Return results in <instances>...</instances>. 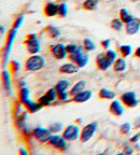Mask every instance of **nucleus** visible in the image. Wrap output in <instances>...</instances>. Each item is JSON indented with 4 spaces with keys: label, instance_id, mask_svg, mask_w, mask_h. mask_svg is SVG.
<instances>
[{
    "label": "nucleus",
    "instance_id": "nucleus-46",
    "mask_svg": "<svg viewBox=\"0 0 140 155\" xmlns=\"http://www.w3.org/2000/svg\"><path fill=\"white\" fill-rule=\"evenodd\" d=\"M135 56L137 58H140V46H138L137 48H136V51H135Z\"/></svg>",
    "mask_w": 140,
    "mask_h": 155
},
{
    "label": "nucleus",
    "instance_id": "nucleus-6",
    "mask_svg": "<svg viewBox=\"0 0 140 155\" xmlns=\"http://www.w3.org/2000/svg\"><path fill=\"white\" fill-rule=\"evenodd\" d=\"M81 129L77 124H70L63 130V137L67 141H75L80 138Z\"/></svg>",
    "mask_w": 140,
    "mask_h": 155
},
{
    "label": "nucleus",
    "instance_id": "nucleus-3",
    "mask_svg": "<svg viewBox=\"0 0 140 155\" xmlns=\"http://www.w3.org/2000/svg\"><path fill=\"white\" fill-rule=\"evenodd\" d=\"M67 142L68 141L64 138L63 135L59 136L58 134H52L51 137H50V139H48V144L51 145L52 148L57 149L58 151L64 152V151H66L68 148Z\"/></svg>",
    "mask_w": 140,
    "mask_h": 155
},
{
    "label": "nucleus",
    "instance_id": "nucleus-42",
    "mask_svg": "<svg viewBox=\"0 0 140 155\" xmlns=\"http://www.w3.org/2000/svg\"><path fill=\"white\" fill-rule=\"evenodd\" d=\"M100 43H102V46L105 48V50H108L109 46H110V43H111V41H110V39H106V40H102Z\"/></svg>",
    "mask_w": 140,
    "mask_h": 155
},
{
    "label": "nucleus",
    "instance_id": "nucleus-13",
    "mask_svg": "<svg viewBox=\"0 0 140 155\" xmlns=\"http://www.w3.org/2000/svg\"><path fill=\"white\" fill-rule=\"evenodd\" d=\"M2 84H3V88L5 91V94L8 96L12 95L13 88H12V83H11V75H10V72L7 69H3L2 70Z\"/></svg>",
    "mask_w": 140,
    "mask_h": 155
},
{
    "label": "nucleus",
    "instance_id": "nucleus-39",
    "mask_svg": "<svg viewBox=\"0 0 140 155\" xmlns=\"http://www.w3.org/2000/svg\"><path fill=\"white\" fill-rule=\"evenodd\" d=\"M69 96H70V94H69L68 91L58 93V100H59V101H68Z\"/></svg>",
    "mask_w": 140,
    "mask_h": 155
},
{
    "label": "nucleus",
    "instance_id": "nucleus-30",
    "mask_svg": "<svg viewBox=\"0 0 140 155\" xmlns=\"http://www.w3.org/2000/svg\"><path fill=\"white\" fill-rule=\"evenodd\" d=\"M120 18L123 21L124 24H126V23H128L129 21H132L134 17L129 14V12H128L126 9H121L120 10Z\"/></svg>",
    "mask_w": 140,
    "mask_h": 155
},
{
    "label": "nucleus",
    "instance_id": "nucleus-15",
    "mask_svg": "<svg viewBox=\"0 0 140 155\" xmlns=\"http://www.w3.org/2000/svg\"><path fill=\"white\" fill-rule=\"evenodd\" d=\"M79 66L77 64L70 61V63H66L59 67V72L64 73V74H73L79 71Z\"/></svg>",
    "mask_w": 140,
    "mask_h": 155
},
{
    "label": "nucleus",
    "instance_id": "nucleus-44",
    "mask_svg": "<svg viewBox=\"0 0 140 155\" xmlns=\"http://www.w3.org/2000/svg\"><path fill=\"white\" fill-rule=\"evenodd\" d=\"M133 125H134V127H135L136 129L140 128V116H138V117H136V119L134 120Z\"/></svg>",
    "mask_w": 140,
    "mask_h": 155
},
{
    "label": "nucleus",
    "instance_id": "nucleus-34",
    "mask_svg": "<svg viewBox=\"0 0 140 155\" xmlns=\"http://www.w3.org/2000/svg\"><path fill=\"white\" fill-rule=\"evenodd\" d=\"M88 52H86V53L84 54V55L82 56V58L80 59L79 61H78V64L77 65L79 66L80 68H83V67H85V66L87 65V63H88Z\"/></svg>",
    "mask_w": 140,
    "mask_h": 155
},
{
    "label": "nucleus",
    "instance_id": "nucleus-9",
    "mask_svg": "<svg viewBox=\"0 0 140 155\" xmlns=\"http://www.w3.org/2000/svg\"><path fill=\"white\" fill-rule=\"evenodd\" d=\"M50 51H51L52 55L56 59H59V61H63L66 57H68V53L66 51V45L64 43L52 44L51 48H50Z\"/></svg>",
    "mask_w": 140,
    "mask_h": 155
},
{
    "label": "nucleus",
    "instance_id": "nucleus-23",
    "mask_svg": "<svg viewBox=\"0 0 140 155\" xmlns=\"http://www.w3.org/2000/svg\"><path fill=\"white\" fill-rule=\"evenodd\" d=\"M98 7V1L97 0H85L82 3V8L85 11H95Z\"/></svg>",
    "mask_w": 140,
    "mask_h": 155
},
{
    "label": "nucleus",
    "instance_id": "nucleus-7",
    "mask_svg": "<svg viewBox=\"0 0 140 155\" xmlns=\"http://www.w3.org/2000/svg\"><path fill=\"white\" fill-rule=\"evenodd\" d=\"M16 32H17V29L16 28H11L10 29L9 34H8L7 37V41H5V50H3V61H7L8 58H9L10 55V52L12 50V45L14 43V40H15V37H16Z\"/></svg>",
    "mask_w": 140,
    "mask_h": 155
},
{
    "label": "nucleus",
    "instance_id": "nucleus-41",
    "mask_svg": "<svg viewBox=\"0 0 140 155\" xmlns=\"http://www.w3.org/2000/svg\"><path fill=\"white\" fill-rule=\"evenodd\" d=\"M23 22H24V15H19V16L15 19L14 24H13V28L18 29L19 27H21V25L23 24Z\"/></svg>",
    "mask_w": 140,
    "mask_h": 155
},
{
    "label": "nucleus",
    "instance_id": "nucleus-33",
    "mask_svg": "<svg viewBox=\"0 0 140 155\" xmlns=\"http://www.w3.org/2000/svg\"><path fill=\"white\" fill-rule=\"evenodd\" d=\"M46 96L50 98V99L52 100V101H55L56 99H58V93L57 91H56V88L54 87V88H50V90L48 91V92L45 93Z\"/></svg>",
    "mask_w": 140,
    "mask_h": 155
},
{
    "label": "nucleus",
    "instance_id": "nucleus-14",
    "mask_svg": "<svg viewBox=\"0 0 140 155\" xmlns=\"http://www.w3.org/2000/svg\"><path fill=\"white\" fill-rule=\"evenodd\" d=\"M92 91H82V92L78 93L77 95H75V96L72 97V101L73 102H77V104H83V102H86L88 101L91 98H92Z\"/></svg>",
    "mask_w": 140,
    "mask_h": 155
},
{
    "label": "nucleus",
    "instance_id": "nucleus-29",
    "mask_svg": "<svg viewBox=\"0 0 140 155\" xmlns=\"http://www.w3.org/2000/svg\"><path fill=\"white\" fill-rule=\"evenodd\" d=\"M48 129L51 130L52 134H58L64 129V126L61 122H54V123L48 125Z\"/></svg>",
    "mask_w": 140,
    "mask_h": 155
},
{
    "label": "nucleus",
    "instance_id": "nucleus-11",
    "mask_svg": "<svg viewBox=\"0 0 140 155\" xmlns=\"http://www.w3.org/2000/svg\"><path fill=\"white\" fill-rule=\"evenodd\" d=\"M109 112L114 116H122L124 113V104L121 100L113 99L109 106Z\"/></svg>",
    "mask_w": 140,
    "mask_h": 155
},
{
    "label": "nucleus",
    "instance_id": "nucleus-31",
    "mask_svg": "<svg viewBox=\"0 0 140 155\" xmlns=\"http://www.w3.org/2000/svg\"><path fill=\"white\" fill-rule=\"evenodd\" d=\"M132 131V124L126 122V123H123L121 126H120V133L122 135H129Z\"/></svg>",
    "mask_w": 140,
    "mask_h": 155
},
{
    "label": "nucleus",
    "instance_id": "nucleus-47",
    "mask_svg": "<svg viewBox=\"0 0 140 155\" xmlns=\"http://www.w3.org/2000/svg\"><path fill=\"white\" fill-rule=\"evenodd\" d=\"M25 85H26V83H25V81H24V80H21V81H19V84H18L19 88H21V87H24Z\"/></svg>",
    "mask_w": 140,
    "mask_h": 155
},
{
    "label": "nucleus",
    "instance_id": "nucleus-22",
    "mask_svg": "<svg viewBox=\"0 0 140 155\" xmlns=\"http://www.w3.org/2000/svg\"><path fill=\"white\" fill-rule=\"evenodd\" d=\"M29 94H30V91H29L28 87L24 86V87H21V88H19L18 98H19V101L22 102L23 104L29 100Z\"/></svg>",
    "mask_w": 140,
    "mask_h": 155
},
{
    "label": "nucleus",
    "instance_id": "nucleus-5",
    "mask_svg": "<svg viewBox=\"0 0 140 155\" xmlns=\"http://www.w3.org/2000/svg\"><path fill=\"white\" fill-rule=\"evenodd\" d=\"M97 123L93 122V123H88L81 129V134H80V140L81 142H87L93 138V136L95 135L97 130Z\"/></svg>",
    "mask_w": 140,
    "mask_h": 155
},
{
    "label": "nucleus",
    "instance_id": "nucleus-20",
    "mask_svg": "<svg viewBox=\"0 0 140 155\" xmlns=\"http://www.w3.org/2000/svg\"><path fill=\"white\" fill-rule=\"evenodd\" d=\"M85 85H86V81H85V80H80V81H78V82L75 83V84L73 85V86L71 87V88H70V91H69L70 96L73 97L75 95H77L78 93L84 91Z\"/></svg>",
    "mask_w": 140,
    "mask_h": 155
},
{
    "label": "nucleus",
    "instance_id": "nucleus-45",
    "mask_svg": "<svg viewBox=\"0 0 140 155\" xmlns=\"http://www.w3.org/2000/svg\"><path fill=\"white\" fill-rule=\"evenodd\" d=\"M124 152H125L126 154H132V153L134 152V150L129 147V145H126L125 149H124Z\"/></svg>",
    "mask_w": 140,
    "mask_h": 155
},
{
    "label": "nucleus",
    "instance_id": "nucleus-27",
    "mask_svg": "<svg viewBox=\"0 0 140 155\" xmlns=\"http://www.w3.org/2000/svg\"><path fill=\"white\" fill-rule=\"evenodd\" d=\"M46 31H48V37L52 39H57L58 37L61 36V30L55 26H48L46 28Z\"/></svg>",
    "mask_w": 140,
    "mask_h": 155
},
{
    "label": "nucleus",
    "instance_id": "nucleus-2",
    "mask_svg": "<svg viewBox=\"0 0 140 155\" xmlns=\"http://www.w3.org/2000/svg\"><path fill=\"white\" fill-rule=\"evenodd\" d=\"M24 43L26 45V48L29 54L32 55V54H38L40 52L41 45H40V41H39V39L36 34L28 35L26 37V39H25Z\"/></svg>",
    "mask_w": 140,
    "mask_h": 155
},
{
    "label": "nucleus",
    "instance_id": "nucleus-24",
    "mask_svg": "<svg viewBox=\"0 0 140 155\" xmlns=\"http://www.w3.org/2000/svg\"><path fill=\"white\" fill-rule=\"evenodd\" d=\"M110 27H111L112 29H114V30H116V31H121L125 26H124L123 21H122L120 17H116V18H113L111 22H110Z\"/></svg>",
    "mask_w": 140,
    "mask_h": 155
},
{
    "label": "nucleus",
    "instance_id": "nucleus-4",
    "mask_svg": "<svg viewBox=\"0 0 140 155\" xmlns=\"http://www.w3.org/2000/svg\"><path fill=\"white\" fill-rule=\"evenodd\" d=\"M51 135H52V133H51V130L48 129V127L45 128V127H42V126H38V127L34 128L32 129V137L40 143H48Z\"/></svg>",
    "mask_w": 140,
    "mask_h": 155
},
{
    "label": "nucleus",
    "instance_id": "nucleus-1",
    "mask_svg": "<svg viewBox=\"0 0 140 155\" xmlns=\"http://www.w3.org/2000/svg\"><path fill=\"white\" fill-rule=\"evenodd\" d=\"M44 66H45V59L43 56L39 55V54H32L25 61V69L27 71H32V72L41 70Z\"/></svg>",
    "mask_w": 140,
    "mask_h": 155
},
{
    "label": "nucleus",
    "instance_id": "nucleus-17",
    "mask_svg": "<svg viewBox=\"0 0 140 155\" xmlns=\"http://www.w3.org/2000/svg\"><path fill=\"white\" fill-rule=\"evenodd\" d=\"M113 70L115 72H123L126 70V67H127V64L124 57H118L115 59V61L113 63Z\"/></svg>",
    "mask_w": 140,
    "mask_h": 155
},
{
    "label": "nucleus",
    "instance_id": "nucleus-16",
    "mask_svg": "<svg viewBox=\"0 0 140 155\" xmlns=\"http://www.w3.org/2000/svg\"><path fill=\"white\" fill-rule=\"evenodd\" d=\"M58 8H59V5H57V3L48 2L44 7L43 12L48 17H54L58 15Z\"/></svg>",
    "mask_w": 140,
    "mask_h": 155
},
{
    "label": "nucleus",
    "instance_id": "nucleus-26",
    "mask_svg": "<svg viewBox=\"0 0 140 155\" xmlns=\"http://www.w3.org/2000/svg\"><path fill=\"white\" fill-rule=\"evenodd\" d=\"M69 87H70V83L68 80H59L57 82V84L55 85V88L57 91V93L66 92V91L69 90Z\"/></svg>",
    "mask_w": 140,
    "mask_h": 155
},
{
    "label": "nucleus",
    "instance_id": "nucleus-32",
    "mask_svg": "<svg viewBox=\"0 0 140 155\" xmlns=\"http://www.w3.org/2000/svg\"><path fill=\"white\" fill-rule=\"evenodd\" d=\"M68 14V7L65 2L59 3V8H58V16L66 17Z\"/></svg>",
    "mask_w": 140,
    "mask_h": 155
},
{
    "label": "nucleus",
    "instance_id": "nucleus-21",
    "mask_svg": "<svg viewBox=\"0 0 140 155\" xmlns=\"http://www.w3.org/2000/svg\"><path fill=\"white\" fill-rule=\"evenodd\" d=\"M99 98L106 100H113L115 98V93L113 91L107 90V88H102V90L98 92Z\"/></svg>",
    "mask_w": 140,
    "mask_h": 155
},
{
    "label": "nucleus",
    "instance_id": "nucleus-12",
    "mask_svg": "<svg viewBox=\"0 0 140 155\" xmlns=\"http://www.w3.org/2000/svg\"><path fill=\"white\" fill-rule=\"evenodd\" d=\"M125 32L129 36L136 35L140 30V19H137L134 17L132 21L125 24Z\"/></svg>",
    "mask_w": 140,
    "mask_h": 155
},
{
    "label": "nucleus",
    "instance_id": "nucleus-28",
    "mask_svg": "<svg viewBox=\"0 0 140 155\" xmlns=\"http://www.w3.org/2000/svg\"><path fill=\"white\" fill-rule=\"evenodd\" d=\"M83 48H84V50L86 52H92V51H94L95 48H96V45H95V43H94V41H93L92 39H88V38H86V39H84L83 40Z\"/></svg>",
    "mask_w": 140,
    "mask_h": 155
},
{
    "label": "nucleus",
    "instance_id": "nucleus-35",
    "mask_svg": "<svg viewBox=\"0 0 140 155\" xmlns=\"http://www.w3.org/2000/svg\"><path fill=\"white\" fill-rule=\"evenodd\" d=\"M39 102H40L43 107H48V106H51L53 101H52V100L50 99L45 94H44L43 96H41L40 98H39Z\"/></svg>",
    "mask_w": 140,
    "mask_h": 155
},
{
    "label": "nucleus",
    "instance_id": "nucleus-49",
    "mask_svg": "<svg viewBox=\"0 0 140 155\" xmlns=\"http://www.w3.org/2000/svg\"><path fill=\"white\" fill-rule=\"evenodd\" d=\"M1 35H5V26L1 25Z\"/></svg>",
    "mask_w": 140,
    "mask_h": 155
},
{
    "label": "nucleus",
    "instance_id": "nucleus-37",
    "mask_svg": "<svg viewBox=\"0 0 140 155\" xmlns=\"http://www.w3.org/2000/svg\"><path fill=\"white\" fill-rule=\"evenodd\" d=\"M106 54H107V56L111 59L112 63H114L115 59L118 58V54H116V52L114 51V50H110V48H108V50H106Z\"/></svg>",
    "mask_w": 140,
    "mask_h": 155
},
{
    "label": "nucleus",
    "instance_id": "nucleus-8",
    "mask_svg": "<svg viewBox=\"0 0 140 155\" xmlns=\"http://www.w3.org/2000/svg\"><path fill=\"white\" fill-rule=\"evenodd\" d=\"M120 100L126 108H135L138 106L137 95L135 92H125L121 95Z\"/></svg>",
    "mask_w": 140,
    "mask_h": 155
},
{
    "label": "nucleus",
    "instance_id": "nucleus-48",
    "mask_svg": "<svg viewBox=\"0 0 140 155\" xmlns=\"http://www.w3.org/2000/svg\"><path fill=\"white\" fill-rule=\"evenodd\" d=\"M19 153H21V154H24V155H27V151L25 150V149H19Z\"/></svg>",
    "mask_w": 140,
    "mask_h": 155
},
{
    "label": "nucleus",
    "instance_id": "nucleus-40",
    "mask_svg": "<svg viewBox=\"0 0 140 155\" xmlns=\"http://www.w3.org/2000/svg\"><path fill=\"white\" fill-rule=\"evenodd\" d=\"M78 48H79V45H77V44H75V43H69L66 45V51H67L68 55L73 53V52H75Z\"/></svg>",
    "mask_w": 140,
    "mask_h": 155
},
{
    "label": "nucleus",
    "instance_id": "nucleus-50",
    "mask_svg": "<svg viewBox=\"0 0 140 155\" xmlns=\"http://www.w3.org/2000/svg\"><path fill=\"white\" fill-rule=\"evenodd\" d=\"M110 1H112V0H110Z\"/></svg>",
    "mask_w": 140,
    "mask_h": 155
},
{
    "label": "nucleus",
    "instance_id": "nucleus-25",
    "mask_svg": "<svg viewBox=\"0 0 140 155\" xmlns=\"http://www.w3.org/2000/svg\"><path fill=\"white\" fill-rule=\"evenodd\" d=\"M118 52L122 55V57L126 58L129 55H132L133 53V48L129 44H124V45H120L118 46Z\"/></svg>",
    "mask_w": 140,
    "mask_h": 155
},
{
    "label": "nucleus",
    "instance_id": "nucleus-43",
    "mask_svg": "<svg viewBox=\"0 0 140 155\" xmlns=\"http://www.w3.org/2000/svg\"><path fill=\"white\" fill-rule=\"evenodd\" d=\"M139 139H140V133H138V134H136V135H134L133 137H132L131 142L132 143H137L138 141H139Z\"/></svg>",
    "mask_w": 140,
    "mask_h": 155
},
{
    "label": "nucleus",
    "instance_id": "nucleus-38",
    "mask_svg": "<svg viewBox=\"0 0 140 155\" xmlns=\"http://www.w3.org/2000/svg\"><path fill=\"white\" fill-rule=\"evenodd\" d=\"M23 104L21 101H17L16 104H15L14 107V112H15V117H17V116H19L21 114L23 113V108H22Z\"/></svg>",
    "mask_w": 140,
    "mask_h": 155
},
{
    "label": "nucleus",
    "instance_id": "nucleus-10",
    "mask_svg": "<svg viewBox=\"0 0 140 155\" xmlns=\"http://www.w3.org/2000/svg\"><path fill=\"white\" fill-rule=\"evenodd\" d=\"M95 61H96L97 68H98L99 70H102V71L108 70L111 66H113V63H112L111 59L107 56L106 52H105V53L98 54V55L96 56V59H95Z\"/></svg>",
    "mask_w": 140,
    "mask_h": 155
},
{
    "label": "nucleus",
    "instance_id": "nucleus-19",
    "mask_svg": "<svg viewBox=\"0 0 140 155\" xmlns=\"http://www.w3.org/2000/svg\"><path fill=\"white\" fill-rule=\"evenodd\" d=\"M24 107L27 109V111L30 112V113H36V112H38L43 106L39 101L37 102V101H34V100L29 99L28 101L24 104Z\"/></svg>",
    "mask_w": 140,
    "mask_h": 155
},
{
    "label": "nucleus",
    "instance_id": "nucleus-18",
    "mask_svg": "<svg viewBox=\"0 0 140 155\" xmlns=\"http://www.w3.org/2000/svg\"><path fill=\"white\" fill-rule=\"evenodd\" d=\"M85 53H86V51L84 50L83 45L82 46H79V48H78L77 51L68 55V58L70 59V61H72V63H75V64H78V61H79L80 59L82 58V56L84 55Z\"/></svg>",
    "mask_w": 140,
    "mask_h": 155
},
{
    "label": "nucleus",
    "instance_id": "nucleus-36",
    "mask_svg": "<svg viewBox=\"0 0 140 155\" xmlns=\"http://www.w3.org/2000/svg\"><path fill=\"white\" fill-rule=\"evenodd\" d=\"M10 66H11V69H12V72L13 74H17L19 71V69H21V64L18 63L17 61H11V64H10Z\"/></svg>",
    "mask_w": 140,
    "mask_h": 155
}]
</instances>
